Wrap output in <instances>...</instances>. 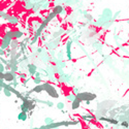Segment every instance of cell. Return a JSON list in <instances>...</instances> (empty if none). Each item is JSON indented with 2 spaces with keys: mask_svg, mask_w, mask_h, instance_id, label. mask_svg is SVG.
Masks as SVG:
<instances>
[{
  "mask_svg": "<svg viewBox=\"0 0 129 129\" xmlns=\"http://www.w3.org/2000/svg\"><path fill=\"white\" fill-rule=\"evenodd\" d=\"M56 17H57V15L56 14H54L53 11H51L50 14L48 15V17L46 18H45L42 20V22H41V24H40V26L37 28V29L35 30V32H34V34L33 35H35V36H37V37H40L41 36V34H42V32L45 31V29H46V27L49 25V23L51 22L53 19H55Z\"/></svg>",
  "mask_w": 129,
  "mask_h": 129,
  "instance_id": "1",
  "label": "cell"
},
{
  "mask_svg": "<svg viewBox=\"0 0 129 129\" xmlns=\"http://www.w3.org/2000/svg\"><path fill=\"white\" fill-rule=\"evenodd\" d=\"M12 39H14L12 30L7 29L4 32V34H3V36L1 38V41H0V48H1L2 50H4V51H6V50L9 48V46H10Z\"/></svg>",
  "mask_w": 129,
  "mask_h": 129,
  "instance_id": "2",
  "label": "cell"
},
{
  "mask_svg": "<svg viewBox=\"0 0 129 129\" xmlns=\"http://www.w3.org/2000/svg\"><path fill=\"white\" fill-rule=\"evenodd\" d=\"M42 86H43V91H46V92L48 93V95L51 96L52 98L58 99L59 97H60L57 89H56L54 85H52L50 82H45V83H42Z\"/></svg>",
  "mask_w": 129,
  "mask_h": 129,
  "instance_id": "3",
  "label": "cell"
},
{
  "mask_svg": "<svg viewBox=\"0 0 129 129\" xmlns=\"http://www.w3.org/2000/svg\"><path fill=\"white\" fill-rule=\"evenodd\" d=\"M77 96V98L80 100L81 102H83V101H92V100L94 99H96L97 98V95L96 94H94V93H91V92H80L77 94V95H75Z\"/></svg>",
  "mask_w": 129,
  "mask_h": 129,
  "instance_id": "4",
  "label": "cell"
},
{
  "mask_svg": "<svg viewBox=\"0 0 129 129\" xmlns=\"http://www.w3.org/2000/svg\"><path fill=\"white\" fill-rule=\"evenodd\" d=\"M18 78H19V77H18L17 72H12V71H10V70L4 72V81H5V82L11 83V82L18 80Z\"/></svg>",
  "mask_w": 129,
  "mask_h": 129,
  "instance_id": "5",
  "label": "cell"
},
{
  "mask_svg": "<svg viewBox=\"0 0 129 129\" xmlns=\"http://www.w3.org/2000/svg\"><path fill=\"white\" fill-rule=\"evenodd\" d=\"M61 41V37L56 39H52V41H50L49 43H46V48L49 49L50 51H54V50L59 46V42Z\"/></svg>",
  "mask_w": 129,
  "mask_h": 129,
  "instance_id": "6",
  "label": "cell"
},
{
  "mask_svg": "<svg viewBox=\"0 0 129 129\" xmlns=\"http://www.w3.org/2000/svg\"><path fill=\"white\" fill-rule=\"evenodd\" d=\"M52 11L54 12V14H56V15H66V8L64 7L63 5H55L54 7H53V9H52Z\"/></svg>",
  "mask_w": 129,
  "mask_h": 129,
  "instance_id": "7",
  "label": "cell"
},
{
  "mask_svg": "<svg viewBox=\"0 0 129 129\" xmlns=\"http://www.w3.org/2000/svg\"><path fill=\"white\" fill-rule=\"evenodd\" d=\"M72 42H73V39L69 38L65 43L66 46V56H67V60H71V46H72Z\"/></svg>",
  "mask_w": 129,
  "mask_h": 129,
  "instance_id": "8",
  "label": "cell"
},
{
  "mask_svg": "<svg viewBox=\"0 0 129 129\" xmlns=\"http://www.w3.org/2000/svg\"><path fill=\"white\" fill-rule=\"evenodd\" d=\"M98 121H102V122H106V123H109V124H113V125H118L119 124V121L116 120L114 118H106L104 116H100V117L97 118Z\"/></svg>",
  "mask_w": 129,
  "mask_h": 129,
  "instance_id": "9",
  "label": "cell"
},
{
  "mask_svg": "<svg viewBox=\"0 0 129 129\" xmlns=\"http://www.w3.org/2000/svg\"><path fill=\"white\" fill-rule=\"evenodd\" d=\"M37 66L35 65V64H33V63H29L27 65V70H28V73L30 74V77H34L35 75V73L37 72Z\"/></svg>",
  "mask_w": 129,
  "mask_h": 129,
  "instance_id": "10",
  "label": "cell"
},
{
  "mask_svg": "<svg viewBox=\"0 0 129 129\" xmlns=\"http://www.w3.org/2000/svg\"><path fill=\"white\" fill-rule=\"evenodd\" d=\"M8 24L9 25H12V26H15V25H18L19 24V22H20V19H19L17 15H9V18H8Z\"/></svg>",
  "mask_w": 129,
  "mask_h": 129,
  "instance_id": "11",
  "label": "cell"
},
{
  "mask_svg": "<svg viewBox=\"0 0 129 129\" xmlns=\"http://www.w3.org/2000/svg\"><path fill=\"white\" fill-rule=\"evenodd\" d=\"M34 4H35L34 0H25L24 1V8L26 9V10H31V9L33 8Z\"/></svg>",
  "mask_w": 129,
  "mask_h": 129,
  "instance_id": "12",
  "label": "cell"
},
{
  "mask_svg": "<svg viewBox=\"0 0 129 129\" xmlns=\"http://www.w3.org/2000/svg\"><path fill=\"white\" fill-rule=\"evenodd\" d=\"M81 119H82V120H84V121H86V122H91V121L95 120L96 117H95L94 115L87 114V115H83V116H81Z\"/></svg>",
  "mask_w": 129,
  "mask_h": 129,
  "instance_id": "13",
  "label": "cell"
},
{
  "mask_svg": "<svg viewBox=\"0 0 129 129\" xmlns=\"http://www.w3.org/2000/svg\"><path fill=\"white\" fill-rule=\"evenodd\" d=\"M12 34H14V39H20L23 37L24 35V32L23 31H21V30H18V29H15V30H12Z\"/></svg>",
  "mask_w": 129,
  "mask_h": 129,
  "instance_id": "14",
  "label": "cell"
},
{
  "mask_svg": "<svg viewBox=\"0 0 129 129\" xmlns=\"http://www.w3.org/2000/svg\"><path fill=\"white\" fill-rule=\"evenodd\" d=\"M28 119V114L25 112H20L18 114V120L19 121H22V122H25Z\"/></svg>",
  "mask_w": 129,
  "mask_h": 129,
  "instance_id": "15",
  "label": "cell"
},
{
  "mask_svg": "<svg viewBox=\"0 0 129 129\" xmlns=\"http://www.w3.org/2000/svg\"><path fill=\"white\" fill-rule=\"evenodd\" d=\"M81 101L78 100L77 98H75L73 101L71 102V109H73V111H75V109H77V108H80V106H81Z\"/></svg>",
  "mask_w": 129,
  "mask_h": 129,
  "instance_id": "16",
  "label": "cell"
},
{
  "mask_svg": "<svg viewBox=\"0 0 129 129\" xmlns=\"http://www.w3.org/2000/svg\"><path fill=\"white\" fill-rule=\"evenodd\" d=\"M19 46H20V42H19V40H18V39H12V41H11V43H10V46H9V49L18 51Z\"/></svg>",
  "mask_w": 129,
  "mask_h": 129,
  "instance_id": "17",
  "label": "cell"
},
{
  "mask_svg": "<svg viewBox=\"0 0 129 129\" xmlns=\"http://www.w3.org/2000/svg\"><path fill=\"white\" fill-rule=\"evenodd\" d=\"M69 78H70V77L69 75H66L64 73H62L59 75L58 77V81L60 82V83H67V82H69Z\"/></svg>",
  "mask_w": 129,
  "mask_h": 129,
  "instance_id": "18",
  "label": "cell"
},
{
  "mask_svg": "<svg viewBox=\"0 0 129 129\" xmlns=\"http://www.w3.org/2000/svg\"><path fill=\"white\" fill-rule=\"evenodd\" d=\"M32 90V92H34V93H41V92H43V86H42V84H40V85H37V86H35L33 88V89H31Z\"/></svg>",
  "mask_w": 129,
  "mask_h": 129,
  "instance_id": "19",
  "label": "cell"
},
{
  "mask_svg": "<svg viewBox=\"0 0 129 129\" xmlns=\"http://www.w3.org/2000/svg\"><path fill=\"white\" fill-rule=\"evenodd\" d=\"M64 33H65L64 29H60L59 31H57V32H54V33H53V39L59 38V37H61V35H63Z\"/></svg>",
  "mask_w": 129,
  "mask_h": 129,
  "instance_id": "20",
  "label": "cell"
},
{
  "mask_svg": "<svg viewBox=\"0 0 129 129\" xmlns=\"http://www.w3.org/2000/svg\"><path fill=\"white\" fill-rule=\"evenodd\" d=\"M9 15H8L7 12H5L4 10H1V9H0V18H1V19H3V20H5V21H7L8 18H9Z\"/></svg>",
  "mask_w": 129,
  "mask_h": 129,
  "instance_id": "21",
  "label": "cell"
},
{
  "mask_svg": "<svg viewBox=\"0 0 129 129\" xmlns=\"http://www.w3.org/2000/svg\"><path fill=\"white\" fill-rule=\"evenodd\" d=\"M56 108H57L59 111H63L64 108H65V104H64V103L62 102V101H59L57 104H56Z\"/></svg>",
  "mask_w": 129,
  "mask_h": 129,
  "instance_id": "22",
  "label": "cell"
},
{
  "mask_svg": "<svg viewBox=\"0 0 129 129\" xmlns=\"http://www.w3.org/2000/svg\"><path fill=\"white\" fill-rule=\"evenodd\" d=\"M75 98H77V96H75L74 94H72V93L71 94H68V95H66V99H67L68 101H71L72 102Z\"/></svg>",
  "mask_w": 129,
  "mask_h": 129,
  "instance_id": "23",
  "label": "cell"
},
{
  "mask_svg": "<svg viewBox=\"0 0 129 129\" xmlns=\"http://www.w3.org/2000/svg\"><path fill=\"white\" fill-rule=\"evenodd\" d=\"M54 122H55L54 119H52V118H50V117H46L45 118V123H46V125H50V124L54 123Z\"/></svg>",
  "mask_w": 129,
  "mask_h": 129,
  "instance_id": "24",
  "label": "cell"
},
{
  "mask_svg": "<svg viewBox=\"0 0 129 129\" xmlns=\"http://www.w3.org/2000/svg\"><path fill=\"white\" fill-rule=\"evenodd\" d=\"M33 83H34V85H35V86L42 84V83H41V77H33Z\"/></svg>",
  "mask_w": 129,
  "mask_h": 129,
  "instance_id": "25",
  "label": "cell"
},
{
  "mask_svg": "<svg viewBox=\"0 0 129 129\" xmlns=\"http://www.w3.org/2000/svg\"><path fill=\"white\" fill-rule=\"evenodd\" d=\"M2 92H3V94H4V95H5L6 97H10V96L12 95V93H11L9 90H7V89H3Z\"/></svg>",
  "mask_w": 129,
  "mask_h": 129,
  "instance_id": "26",
  "label": "cell"
},
{
  "mask_svg": "<svg viewBox=\"0 0 129 129\" xmlns=\"http://www.w3.org/2000/svg\"><path fill=\"white\" fill-rule=\"evenodd\" d=\"M50 7V2L49 1H46V2H45L43 4L41 5V10H45V9H48Z\"/></svg>",
  "mask_w": 129,
  "mask_h": 129,
  "instance_id": "27",
  "label": "cell"
},
{
  "mask_svg": "<svg viewBox=\"0 0 129 129\" xmlns=\"http://www.w3.org/2000/svg\"><path fill=\"white\" fill-rule=\"evenodd\" d=\"M18 77H19V78H21V80H25V78H27V75L25 74V73H23V72H20V73L18 74Z\"/></svg>",
  "mask_w": 129,
  "mask_h": 129,
  "instance_id": "28",
  "label": "cell"
},
{
  "mask_svg": "<svg viewBox=\"0 0 129 129\" xmlns=\"http://www.w3.org/2000/svg\"><path fill=\"white\" fill-rule=\"evenodd\" d=\"M5 69H6V67L1 63V62H0V73H4V72H5Z\"/></svg>",
  "mask_w": 129,
  "mask_h": 129,
  "instance_id": "29",
  "label": "cell"
},
{
  "mask_svg": "<svg viewBox=\"0 0 129 129\" xmlns=\"http://www.w3.org/2000/svg\"><path fill=\"white\" fill-rule=\"evenodd\" d=\"M9 85L10 86H12L15 89V88L18 87V85H19V82H18V80H15V81H14V82H11V83H9Z\"/></svg>",
  "mask_w": 129,
  "mask_h": 129,
  "instance_id": "30",
  "label": "cell"
},
{
  "mask_svg": "<svg viewBox=\"0 0 129 129\" xmlns=\"http://www.w3.org/2000/svg\"><path fill=\"white\" fill-rule=\"evenodd\" d=\"M121 126L124 127V128H128V127H129V122H127V121L121 122Z\"/></svg>",
  "mask_w": 129,
  "mask_h": 129,
  "instance_id": "31",
  "label": "cell"
},
{
  "mask_svg": "<svg viewBox=\"0 0 129 129\" xmlns=\"http://www.w3.org/2000/svg\"><path fill=\"white\" fill-rule=\"evenodd\" d=\"M78 93H80V90H78V88L74 87L73 89H72V94H74V95H77Z\"/></svg>",
  "mask_w": 129,
  "mask_h": 129,
  "instance_id": "32",
  "label": "cell"
},
{
  "mask_svg": "<svg viewBox=\"0 0 129 129\" xmlns=\"http://www.w3.org/2000/svg\"><path fill=\"white\" fill-rule=\"evenodd\" d=\"M30 78H31V77H27V78H25V80L23 81V84H22V85H23L24 87H26V86H27V83H28V82L30 81Z\"/></svg>",
  "mask_w": 129,
  "mask_h": 129,
  "instance_id": "33",
  "label": "cell"
},
{
  "mask_svg": "<svg viewBox=\"0 0 129 129\" xmlns=\"http://www.w3.org/2000/svg\"><path fill=\"white\" fill-rule=\"evenodd\" d=\"M6 52L4 51V50H2L1 48H0V57H3V56H5Z\"/></svg>",
  "mask_w": 129,
  "mask_h": 129,
  "instance_id": "34",
  "label": "cell"
},
{
  "mask_svg": "<svg viewBox=\"0 0 129 129\" xmlns=\"http://www.w3.org/2000/svg\"><path fill=\"white\" fill-rule=\"evenodd\" d=\"M46 105L50 106V108H53V106H54V102H53V101H50V100H48V102H46Z\"/></svg>",
  "mask_w": 129,
  "mask_h": 129,
  "instance_id": "35",
  "label": "cell"
},
{
  "mask_svg": "<svg viewBox=\"0 0 129 129\" xmlns=\"http://www.w3.org/2000/svg\"><path fill=\"white\" fill-rule=\"evenodd\" d=\"M34 77H41V73H40L39 71H37L35 73V75H34Z\"/></svg>",
  "mask_w": 129,
  "mask_h": 129,
  "instance_id": "36",
  "label": "cell"
},
{
  "mask_svg": "<svg viewBox=\"0 0 129 129\" xmlns=\"http://www.w3.org/2000/svg\"><path fill=\"white\" fill-rule=\"evenodd\" d=\"M120 14H121V10H118V11H117V12H116V14H115V15H114V19H113V20H115V19L117 18V17H118V15H120Z\"/></svg>",
  "mask_w": 129,
  "mask_h": 129,
  "instance_id": "37",
  "label": "cell"
},
{
  "mask_svg": "<svg viewBox=\"0 0 129 129\" xmlns=\"http://www.w3.org/2000/svg\"><path fill=\"white\" fill-rule=\"evenodd\" d=\"M61 113H62V114H66V111H64V109H63V111H61Z\"/></svg>",
  "mask_w": 129,
  "mask_h": 129,
  "instance_id": "38",
  "label": "cell"
},
{
  "mask_svg": "<svg viewBox=\"0 0 129 129\" xmlns=\"http://www.w3.org/2000/svg\"><path fill=\"white\" fill-rule=\"evenodd\" d=\"M31 129H39V127H32Z\"/></svg>",
  "mask_w": 129,
  "mask_h": 129,
  "instance_id": "39",
  "label": "cell"
},
{
  "mask_svg": "<svg viewBox=\"0 0 129 129\" xmlns=\"http://www.w3.org/2000/svg\"><path fill=\"white\" fill-rule=\"evenodd\" d=\"M127 23H128V24H129V20H127Z\"/></svg>",
  "mask_w": 129,
  "mask_h": 129,
  "instance_id": "40",
  "label": "cell"
},
{
  "mask_svg": "<svg viewBox=\"0 0 129 129\" xmlns=\"http://www.w3.org/2000/svg\"><path fill=\"white\" fill-rule=\"evenodd\" d=\"M22 1H25V0H22Z\"/></svg>",
  "mask_w": 129,
  "mask_h": 129,
  "instance_id": "41",
  "label": "cell"
}]
</instances>
